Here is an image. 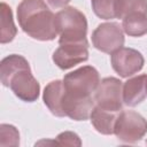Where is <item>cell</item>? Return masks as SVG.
Wrapping results in <instances>:
<instances>
[{
    "label": "cell",
    "mask_w": 147,
    "mask_h": 147,
    "mask_svg": "<svg viewBox=\"0 0 147 147\" xmlns=\"http://www.w3.org/2000/svg\"><path fill=\"white\" fill-rule=\"evenodd\" d=\"M0 79L2 85L9 87L22 101L33 102L39 96L40 85L33 77L29 62L22 55L11 54L2 59Z\"/></svg>",
    "instance_id": "1"
},
{
    "label": "cell",
    "mask_w": 147,
    "mask_h": 147,
    "mask_svg": "<svg viewBox=\"0 0 147 147\" xmlns=\"http://www.w3.org/2000/svg\"><path fill=\"white\" fill-rule=\"evenodd\" d=\"M21 29L31 38L47 41L57 36L55 15L44 0H22L17 7Z\"/></svg>",
    "instance_id": "2"
},
{
    "label": "cell",
    "mask_w": 147,
    "mask_h": 147,
    "mask_svg": "<svg viewBox=\"0 0 147 147\" xmlns=\"http://www.w3.org/2000/svg\"><path fill=\"white\" fill-rule=\"evenodd\" d=\"M55 26L60 34L59 44L87 41V21L75 7H64L55 14Z\"/></svg>",
    "instance_id": "3"
},
{
    "label": "cell",
    "mask_w": 147,
    "mask_h": 147,
    "mask_svg": "<svg viewBox=\"0 0 147 147\" xmlns=\"http://www.w3.org/2000/svg\"><path fill=\"white\" fill-rule=\"evenodd\" d=\"M100 83L98 70L92 65H84L67 74L63 78L65 93L72 98H90Z\"/></svg>",
    "instance_id": "4"
},
{
    "label": "cell",
    "mask_w": 147,
    "mask_h": 147,
    "mask_svg": "<svg viewBox=\"0 0 147 147\" xmlns=\"http://www.w3.org/2000/svg\"><path fill=\"white\" fill-rule=\"evenodd\" d=\"M114 133L123 142H137L147 133V121L137 111H121L115 124Z\"/></svg>",
    "instance_id": "5"
},
{
    "label": "cell",
    "mask_w": 147,
    "mask_h": 147,
    "mask_svg": "<svg viewBox=\"0 0 147 147\" xmlns=\"http://www.w3.org/2000/svg\"><path fill=\"white\" fill-rule=\"evenodd\" d=\"M94 101L102 109L122 111L123 107V84L118 78H103L94 92Z\"/></svg>",
    "instance_id": "6"
},
{
    "label": "cell",
    "mask_w": 147,
    "mask_h": 147,
    "mask_svg": "<svg viewBox=\"0 0 147 147\" xmlns=\"http://www.w3.org/2000/svg\"><path fill=\"white\" fill-rule=\"evenodd\" d=\"M123 28L115 22L101 23L92 33L93 46L103 53L111 54L124 45Z\"/></svg>",
    "instance_id": "7"
},
{
    "label": "cell",
    "mask_w": 147,
    "mask_h": 147,
    "mask_svg": "<svg viewBox=\"0 0 147 147\" xmlns=\"http://www.w3.org/2000/svg\"><path fill=\"white\" fill-rule=\"evenodd\" d=\"M110 61L113 69L123 78L139 72L145 63L142 54L130 47H121L111 53Z\"/></svg>",
    "instance_id": "8"
},
{
    "label": "cell",
    "mask_w": 147,
    "mask_h": 147,
    "mask_svg": "<svg viewBox=\"0 0 147 147\" xmlns=\"http://www.w3.org/2000/svg\"><path fill=\"white\" fill-rule=\"evenodd\" d=\"M88 60V42H64L53 54L54 63L62 70H68L76 64Z\"/></svg>",
    "instance_id": "9"
},
{
    "label": "cell",
    "mask_w": 147,
    "mask_h": 147,
    "mask_svg": "<svg viewBox=\"0 0 147 147\" xmlns=\"http://www.w3.org/2000/svg\"><path fill=\"white\" fill-rule=\"evenodd\" d=\"M65 88V87H64ZM94 98H72L64 93L62 108L65 116L70 117L74 121H85L90 118L91 113L94 108Z\"/></svg>",
    "instance_id": "10"
},
{
    "label": "cell",
    "mask_w": 147,
    "mask_h": 147,
    "mask_svg": "<svg viewBox=\"0 0 147 147\" xmlns=\"http://www.w3.org/2000/svg\"><path fill=\"white\" fill-rule=\"evenodd\" d=\"M147 75H139L127 79L123 85V102L129 107H136L142 102L146 96Z\"/></svg>",
    "instance_id": "11"
},
{
    "label": "cell",
    "mask_w": 147,
    "mask_h": 147,
    "mask_svg": "<svg viewBox=\"0 0 147 147\" xmlns=\"http://www.w3.org/2000/svg\"><path fill=\"white\" fill-rule=\"evenodd\" d=\"M65 88L63 80H53L48 83L42 93V100L51 113L57 117H64L62 102L64 98Z\"/></svg>",
    "instance_id": "12"
},
{
    "label": "cell",
    "mask_w": 147,
    "mask_h": 147,
    "mask_svg": "<svg viewBox=\"0 0 147 147\" xmlns=\"http://www.w3.org/2000/svg\"><path fill=\"white\" fill-rule=\"evenodd\" d=\"M119 113L102 109L99 106H94L90 118H91L92 125L98 132L102 134H113Z\"/></svg>",
    "instance_id": "13"
},
{
    "label": "cell",
    "mask_w": 147,
    "mask_h": 147,
    "mask_svg": "<svg viewBox=\"0 0 147 147\" xmlns=\"http://www.w3.org/2000/svg\"><path fill=\"white\" fill-rule=\"evenodd\" d=\"M123 31L130 37H141L147 33V14L132 13L122 20Z\"/></svg>",
    "instance_id": "14"
},
{
    "label": "cell",
    "mask_w": 147,
    "mask_h": 147,
    "mask_svg": "<svg viewBox=\"0 0 147 147\" xmlns=\"http://www.w3.org/2000/svg\"><path fill=\"white\" fill-rule=\"evenodd\" d=\"M1 10V31H0V42L7 44L13 41L17 33V29L14 24L13 20V11L10 7L6 2H1L0 5Z\"/></svg>",
    "instance_id": "15"
},
{
    "label": "cell",
    "mask_w": 147,
    "mask_h": 147,
    "mask_svg": "<svg viewBox=\"0 0 147 147\" xmlns=\"http://www.w3.org/2000/svg\"><path fill=\"white\" fill-rule=\"evenodd\" d=\"M132 13L147 14V0H116V17L124 18Z\"/></svg>",
    "instance_id": "16"
},
{
    "label": "cell",
    "mask_w": 147,
    "mask_h": 147,
    "mask_svg": "<svg viewBox=\"0 0 147 147\" xmlns=\"http://www.w3.org/2000/svg\"><path fill=\"white\" fill-rule=\"evenodd\" d=\"M94 14L102 20L116 18V0H91Z\"/></svg>",
    "instance_id": "17"
},
{
    "label": "cell",
    "mask_w": 147,
    "mask_h": 147,
    "mask_svg": "<svg viewBox=\"0 0 147 147\" xmlns=\"http://www.w3.org/2000/svg\"><path fill=\"white\" fill-rule=\"evenodd\" d=\"M20 133L15 126L9 124L0 125V146H18Z\"/></svg>",
    "instance_id": "18"
},
{
    "label": "cell",
    "mask_w": 147,
    "mask_h": 147,
    "mask_svg": "<svg viewBox=\"0 0 147 147\" xmlns=\"http://www.w3.org/2000/svg\"><path fill=\"white\" fill-rule=\"evenodd\" d=\"M56 145H61V146H80L82 141L79 139V137L71 131H65L60 133L56 137Z\"/></svg>",
    "instance_id": "19"
},
{
    "label": "cell",
    "mask_w": 147,
    "mask_h": 147,
    "mask_svg": "<svg viewBox=\"0 0 147 147\" xmlns=\"http://www.w3.org/2000/svg\"><path fill=\"white\" fill-rule=\"evenodd\" d=\"M47 2L53 8H61L67 6L70 2V0H47Z\"/></svg>",
    "instance_id": "20"
},
{
    "label": "cell",
    "mask_w": 147,
    "mask_h": 147,
    "mask_svg": "<svg viewBox=\"0 0 147 147\" xmlns=\"http://www.w3.org/2000/svg\"><path fill=\"white\" fill-rule=\"evenodd\" d=\"M146 92H147V79H146Z\"/></svg>",
    "instance_id": "21"
}]
</instances>
